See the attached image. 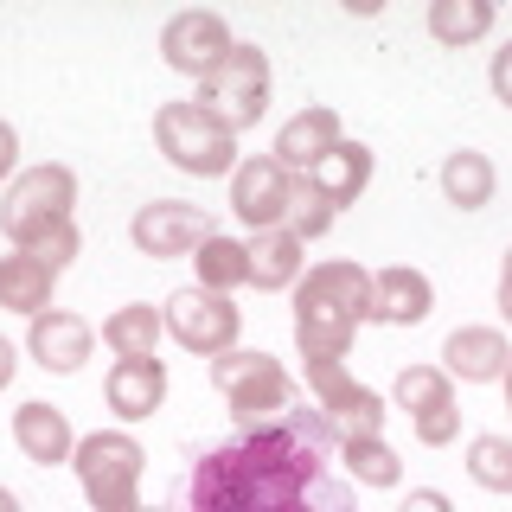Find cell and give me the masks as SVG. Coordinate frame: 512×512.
I'll return each mask as SVG.
<instances>
[{
  "instance_id": "cell-1",
  "label": "cell",
  "mask_w": 512,
  "mask_h": 512,
  "mask_svg": "<svg viewBox=\"0 0 512 512\" xmlns=\"http://www.w3.org/2000/svg\"><path fill=\"white\" fill-rule=\"evenodd\" d=\"M173 512H352L340 436L308 404L237 429L186 461Z\"/></svg>"
},
{
  "instance_id": "cell-2",
  "label": "cell",
  "mask_w": 512,
  "mask_h": 512,
  "mask_svg": "<svg viewBox=\"0 0 512 512\" xmlns=\"http://www.w3.org/2000/svg\"><path fill=\"white\" fill-rule=\"evenodd\" d=\"M359 320H372V276L346 256L333 263H314L308 276L295 282V346L301 359H346Z\"/></svg>"
},
{
  "instance_id": "cell-3",
  "label": "cell",
  "mask_w": 512,
  "mask_h": 512,
  "mask_svg": "<svg viewBox=\"0 0 512 512\" xmlns=\"http://www.w3.org/2000/svg\"><path fill=\"white\" fill-rule=\"evenodd\" d=\"M77 487H84L90 512H141V474H148V448L128 429H96L77 436Z\"/></svg>"
},
{
  "instance_id": "cell-4",
  "label": "cell",
  "mask_w": 512,
  "mask_h": 512,
  "mask_svg": "<svg viewBox=\"0 0 512 512\" xmlns=\"http://www.w3.org/2000/svg\"><path fill=\"white\" fill-rule=\"evenodd\" d=\"M71 205H77V173L45 160V167L13 173V186L0 192V231H7L13 250H32L39 237L71 224Z\"/></svg>"
},
{
  "instance_id": "cell-5",
  "label": "cell",
  "mask_w": 512,
  "mask_h": 512,
  "mask_svg": "<svg viewBox=\"0 0 512 512\" xmlns=\"http://www.w3.org/2000/svg\"><path fill=\"white\" fill-rule=\"evenodd\" d=\"M212 384H218L224 404H231L237 429H256V423H269V416L301 404L288 365L269 359V352H224V359H212Z\"/></svg>"
},
{
  "instance_id": "cell-6",
  "label": "cell",
  "mask_w": 512,
  "mask_h": 512,
  "mask_svg": "<svg viewBox=\"0 0 512 512\" xmlns=\"http://www.w3.org/2000/svg\"><path fill=\"white\" fill-rule=\"evenodd\" d=\"M192 103H199V116L218 122L224 135L256 128V122H263V109H269V52H263V45H237V52L199 84Z\"/></svg>"
},
{
  "instance_id": "cell-7",
  "label": "cell",
  "mask_w": 512,
  "mask_h": 512,
  "mask_svg": "<svg viewBox=\"0 0 512 512\" xmlns=\"http://www.w3.org/2000/svg\"><path fill=\"white\" fill-rule=\"evenodd\" d=\"M154 141L192 180H231L237 173V135H224L218 122L199 116V103H167L154 116Z\"/></svg>"
},
{
  "instance_id": "cell-8",
  "label": "cell",
  "mask_w": 512,
  "mask_h": 512,
  "mask_svg": "<svg viewBox=\"0 0 512 512\" xmlns=\"http://www.w3.org/2000/svg\"><path fill=\"white\" fill-rule=\"evenodd\" d=\"M160 327L180 340L192 359H224L237 352V333H244V308H231V295H212V288H173L160 301Z\"/></svg>"
},
{
  "instance_id": "cell-9",
  "label": "cell",
  "mask_w": 512,
  "mask_h": 512,
  "mask_svg": "<svg viewBox=\"0 0 512 512\" xmlns=\"http://www.w3.org/2000/svg\"><path fill=\"white\" fill-rule=\"evenodd\" d=\"M308 391H314V410L333 423V436L352 442V436H384V397L372 384H359L346 372V359H314L308 365Z\"/></svg>"
},
{
  "instance_id": "cell-10",
  "label": "cell",
  "mask_w": 512,
  "mask_h": 512,
  "mask_svg": "<svg viewBox=\"0 0 512 512\" xmlns=\"http://www.w3.org/2000/svg\"><path fill=\"white\" fill-rule=\"evenodd\" d=\"M391 397H397V410L410 416V429H416V442L423 448H448L461 436V410H455V378L442 372V365H404L391 384Z\"/></svg>"
},
{
  "instance_id": "cell-11",
  "label": "cell",
  "mask_w": 512,
  "mask_h": 512,
  "mask_svg": "<svg viewBox=\"0 0 512 512\" xmlns=\"http://www.w3.org/2000/svg\"><path fill=\"white\" fill-rule=\"evenodd\" d=\"M231 212H237V224H250V237L288 224V212H295V173L276 154H244L231 173Z\"/></svg>"
},
{
  "instance_id": "cell-12",
  "label": "cell",
  "mask_w": 512,
  "mask_h": 512,
  "mask_svg": "<svg viewBox=\"0 0 512 512\" xmlns=\"http://www.w3.org/2000/svg\"><path fill=\"white\" fill-rule=\"evenodd\" d=\"M237 52V39H231V20L212 7H186V13H173L167 26H160V58L173 64L180 77H212L224 58Z\"/></svg>"
},
{
  "instance_id": "cell-13",
  "label": "cell",
  "mask_w": 512,
  "mask_h": 512,
  "mask_svg": "<svg viewBox=\"0 0 512 512\" xmlns=\"http://www.w3.org/2000/svg\"><path fill=\"white\" fill-rule=\"evenodd\" d=\"M128 237H135L141 256H154V263H167V256H192L212 237V218L199 212V205L186 199H148L135 212V224H128Z\"/></svg>"
},
{
  "instance_id": "cell-14",
  "label": "cell",
  "mask_w": 512,
  "mask_h": 512,
  "mask_svg": "<svg viewBox=\"0 0 512 512\" xmlns=\"http://www.w3.org/2000/svg\"><path fill=\"white\" fill-rule=\"evenodd\" d=\"M90 346H96V327L84 314H64V308L32 314V327H26V352H32V365H45V372H84Z\"/></svg>"
},
{
  "instance_id": "cell-15",
  "label": "cell",
  "mask_w": 512,
  "mask_h": 512,
  "mask_svg": "<svg viewBox=\"0 0 512 512\" xmlns=\"http://www.w3.org/2000/svg\"><path fill=\"white\" fill-rule=\"evenodd\" d=\"M13 442H20V455L32 468H64V461L77 455V429L71 416L58 404H45V397H26L20 410H13Z\"/></svg>"
},
{
  "instance_id": "cell-16",
  "label": "cell",
  "mask_w": 512,
  "mask_h": 512,
  "mask_svg": "<svg viewBox=\"0 0 512 512\" xmlns=\"http://www.w3.org/2000/svg\"><path fill=\"white\" fill-rule=\"evenodd\" d=\"M340 141H346L340 109H333V103H308L301 116H288V122L276 128V148H269V154H276L282 167L301 180V173H308V167H314V160L327 154V148H340Z\"/></svg>"
},
{
  "instance_id": "cell-17",
  "label": "cell",
  "mask_w": 512,
  "mask_h": 512,
  "mask_svg": "<svg viewBox=\"0 0 512 512\" xmlns=\"http://www.w3.org/2000/svg\"><path fill=\"white\" fill-rule=\"evenodd\" d=\"M365 186H372V148H365V141H340V148H327L308 173H301V192H314L320 205H333V212L352 205Z\"/></svg>"
},
{
  "instance_id": "cell-18",
  "label": "cell",
  "mask_w": 512,
  "mask_h": 512,
  "mask_svg": "<svg viewBox=\"0 0 512 512\" xmlns=\"http://www.w3.org/2000/svg\"><path fill=\"white\" fill-rule=\"evenodd\" d=\"M512 365V346L500 327H455L442 346V372L461 384H500Z\"/></svg>"
},
{
  "instance_id": "cell-19",
  "label": "cell",
  "mask_w": 512,
  "mask_h": 512,
  "mask_svg": "<svg viewBox=\"0 0 512 512\" xmlns=\"http://www.w3.org/2000/svg\"><path fill=\"white\" fill-rule=\"evenodd\" d=\"M429 308H436V288L423 269L391 263L372 276V320H384V327H416V320H429Z\"/></svg>"
},
{
  "instance_id": "cell-20",
  "label": "cell",
  "mask_w": 512,
  "mask_h": 512,
  "mask_svg": "<svg viewBox=\"0 0 512 512\" xmlns=\"http://www.w3.org/2000/svg\"><path fill=\"white\" fill-rule=\"evenodd\" d=\"M103 391H109V410H116L122 423H148V416L167 404V365L160 359H116Z\"/></svg>"
},
{
  "instance_id": "cell-21",
  "label": "cell",
  "mask_w": 512,
  "mask_h": 512,
  "mask_svg": "<svg viewBox=\"0 0 512 512\" xmlns=\"http://www.w3.org/2000/svg\"><path fill=\"white\" fill-rule=\"evenodd\" d=\"M301 276H308V244H301L288 224L250 237V282L263 288V295H276V288H295Z\"/></svg>"
},
{
  "instance_id": "cell-22",
  "label": "cell",
  "mask_w": 512,
  "mask_h": 512,
  "mask_svg": "<svg viewBox=\"0 0 512 512\" xmlns=\"http://www.w3.org/2000/svg\"><path fill=\"white\" fill-rule=\"evenodd\" d=\"M52 269L39 263V256H26V250H13V256H0V308L7 314H45L52 308Z\"/></svg>"
},
{
  "instance_id": "cell-23",
  "label": "cell",
  "mask_w": 512,
  "mask_h": 512,
  "mask_svg": "<svg viewBox=\"0 0 512 512\" xmlns=\"http://www.w3.org/2000/svg\"><path fill=\"white\" fill-rule=\"evenodd\" d=\"M160 308L154 301H128L103 320V346L116 352V359H160Z\"/></svg>"
},
{
  "instance_id": "cell-24",
  "label": "cell",
  "mask_w": 512,
  "mask_h": 512,
  "mask_svg": "<svg viewBox=\"0 0 512 512\" xmlns=\"http://www.w3.org/2000/svg\"><path fill=\"white\" fill-rule=\"evenodd\" d=\"M493 186H500V173H493L487 154L461 148V154L442 160V199L461 205V212H487V205H493Z\"/></svg>"
},
{
  "instance_id": "cell-25",
  "label": "cell",
  "mask_w": 512,
  "mask_h": 512,
  "mask_svg": "<svg viewBox=\"0 0 512 512\" xmlns=\"http://www.w3.org/2000/svg\"><path fill=\"white\" fill-rule=\"evenodd\" d=\"M493 20H500L493 0H436V7H429V39L448 45V52H461V45L487 39Z\"/></svg>"
},
{
  "instance_id": "cell-26",
  "label": "cell",
  "mask_w": 512,
  "mask_h": 512,
  "mask_svg": "<svg viewBox=\"0 0 512 512\" xmlns=\"http://www.w3.org/2000/svg\"><path fill=\"white\" fill-rule=\"evenodd\" d=\"M192 269H199V288H212V295H231V288L250 282V244L244 237H205L199 250H192Z\"/></svg>"
},
{
  "instance_id": "cell-27",
  "label": "cell",
  "mask_w": 512,
  "mask_h": 512,
  "mask_svg": "<svg viewBox=\"0 0 512 512\" xmlns=\"http://www.w3.org/2000/svg\"><path fill=\"white\" fill-rule=\"evenodd\" d=\"M340 468L359 480V487H378V493H391L397 480H404V461H397V448L384 442V436H352V442H340Z\"/></svg>"
},
{
  "instance_id": "cell-28",
  "label": "cell",
  "mask_w": 512,
  "mask_h": 512,
  "mask_svg": "<svg viewBox=\"0 0 512 512\" xmlns=\"http://www.w3.org/2000/svg\"><path fill=\"white\" fill-rule=\"evenodd\" d=\"M468 480L487 493H512V436H474L468 442Z\"/></svg>"
},
{
  "instance_id": "cell-29",
  "label": "cell",
  "mask_w": 512,
  "mask_h": 512,
  "mask_svg": "<svg viewBox=\"0 0 512 512\" xmlns=\"http://www.w3.org/2000/svg\"><path fill=\"white\" fill-rule=\"evenodd\" d=\"M333 218H340V212H333V205H320L314 192H301V180H295V212H288V231H295L301 244H314V237L333 231Z\"/></svg>"
},
{
  "instance_id": "cell-30",
  "label": "cell",
  "mask_w": 512,
  "mask_h": 512,
  "mask_svg": "<svg viewBox=\"0 0 512 512\" xmlns=\"http://www.w3.org/2000/svg\"><path fill=\"white\" fill-rule=\"evenodd\" d=\"M26 256H39V263L52 269V276H64V269H71V256H77V224H64V231L39 237V244H32Z\"/></svg>"
},
{
  "instance_id": "cell-31",
  "label": "cell",
  "mask_w": 512,
  "mask_h": 512,
  "mask_svg": "<svg viewBox=\"0 0 512 512\" xmlns=\"http://www.w3.org/2000/svg\"><path fill=\"white\" fill-rule=\"evenodd\" d=\"M487 84H493V96H500V103L512 109V39L500 45V52H493V71H487Z\"/></svg>"
},
{
  "instance_id": "cell-32",
  "label": "cell",
  "mask_w": 512,
  "mask_h": 512,
  "mask_svg": "<svg viewBox=\"0 0 512 512\" xmlns=\"http://www.w3.org/2000/svg\"><path fill=\"white\" fill-rule=\"evenodd\" d=\"M397 512H455V500H448V493H436V487H410V500L397 506Z\"/></svg>"
},
{
  "instance_id": "cell-33",
  "label": "cell",
  "mask_w": 512,
  "mask_h": 512,
  "mask_svg": "<svg viewBox=\"0 0 512 512\" xmlns=\"http://www.w3.org/2000/svg\"><path fill=\"white\" fill-rule=\"evenodd\" d=\"M13 167H20V135L13 122H0V180H13Z\"/></svg>"
},
{
  "instance_id": "cell-34",
  "label": "cell",
  "mask_w": 512,
  "mask_h": 512,
  "mask_svg": "<svg viewBox=\"0 0 512 512\" xmlns=\"http://www.w3.org/2000/svg\"><path fill=\"white\" fill-rule=\"evenodd\" d=\"M13 365H20V352H13V340H7V333H0V391H7V384H13Z\"/></svg>"
},
{
  "instance_id": "cell-35",
  "label": "cell",
  "mask_w": 512,
  "mask_h": 512,
  "mask_svg": "<svg viewBox=\"0 0 512 512\" xmlns=\"http://www.w3.org/2000/svg\"><path fill=\"white\" fill-rule=\"evenodd\" d=\"M500 314L512 320V250H506V263H500Z\"/></svg>"
},
{
  "instance_id": "cell-36",
  "label": "cell",
  "mask_w": 512,
  "mask_h": 512,
  "mask_svg": "<svg viewBox=\"0 0 512 512\" xmlns=\"http://www.w3.org/2000/svg\"><path fill=\"white\" fill-rule=\"evenodd\" d=\"M0 512H20V500H13V493H7V487H0Z\"/></svg>"
},
{
  "instance_id": "cell-37",
  "label": "cell",
  "mask_w": 512,
  "mask_h": 512,
  "mask_svg": "<svg viewBox=\"0 0 512 512\" xmlns=\"http://www.w3.org/2000/svg\"><path fill=\"white\" fill-rule=\"evenodd\" d=\"M500 384H506V410H512V365H506V378H500Z\"/></svg>"
},
{
  "instance_id": "cell-38",
  "label": "cell",
  "mask_w": 512,
  "mask_h": 512,
  "mask_svg": "<svg viewBox=\"0 0 512 512\" xmlns=\"http://www.w3.org/2000/svg\"><path fill=\"white\" fill-rule=\"evenodd\" d=\"M141 512H173V506H141Z\"/></svg>"
}]
</instances>
